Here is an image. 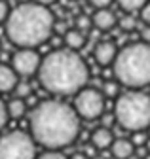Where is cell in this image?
Segmentation results:
<instances>
[{
  "mask_svg": "<svg viewBox=\"0 0 150 159\" xmlns=\"http://www.w3.org/2000/svg\"><path fill=\"white\" fill-rule=\"evenodd\" d=\"M120 82H118V80H106V82H105V85H103V93H105V97L106 98H116L122 91H120Z\"/></svg>",
  "mask_w": 150,
  "mask_h": 159,
  "instance_id": "17",
  "label": "cell"
},
{
  "mask_svg": "<svg viewBox=\"0 0 150 159\" xmlns=\"http://www.w3.org/2000/svg\"><path fill=\"white\" fill-rule=\"evenodd\" d=\"M118 27H120L122 30H125V32L135 30V29H137V19H135V15H133V13L122 15V17L118 19Z\"/></svg>",
  "mask_w": 150,
  "mask_h": 159,
  "instance_id": "18",
  "label": "cell"
},
{
  "mask_svg": "<svg viewBox=\"0 0 150 159\" xmlns=\"http://www.w3.org/2000/svg\"><path fill=\"white\" fill-rule=\"evenodd\" d=\"M36 146L30 133L8 131L0 134V159H36Z\"/></svg>",
  "mask_w": 150,
  "mask_h": 159,
  "instance_id": "6",
  "label": "cell"
},
{
  "mask_svg": "<svg viewBox=\"0 0 150 159\" xmlns=\"http://www.w3.org/2000/svg\"><path fill=\"white\" fill-rule=\"evenodd\" d=\"M32 2H38V4H42V6H49V4L55 2V0H32Z\"/></svg>",
  "mask_w": 150,
  "mask_h": 159,
  "instance_id": "28",
  "label": "cell"
},
{
  "mask_svg": "<svg viewBox=\"0 0 150 159\" xmlns=\"http://www.w3.org/2000/svg\"><path fill=\"white\" fill-rule=\"evenodd\" d=\"M112 72L118 82L129 89L150 85V44L131 42L118 51Z\"/></svg>",
  "mask_w": 150,
  "mask_h": 159,
  "instance_id": "4",
  "label": "cell"
},
{
  "mask_svg": "<svg viewBox=\"0 0 150 159\" xmlns=\"http://www.w3.org/2000/svg\"><path fill=\"white\" fill-rule=\"evenodd\" d=\"M105 93L101 89L95 87H84L80 89L76 95H74V110L80 116V119H86V121H95L99 119L105 112Z\"/></svg>",
  "mask_w": 150,
  "mask_h": 159,
  "instance_id": "7",
  "label": "cell"
},
{
  "mask_svg": "<svg viewBox=\"0 0 150 159\" xmlns=\"http://www.w3.org/2000/svg\"><path fill=\"white\" fill-rule=\"evenodd\" d=\"M91 21H93V27H95L97 30L106 32V30H112V29L118 25V17H116V13L112 11V10L101 8V10H97L95 13H93Z\"/></svg>",
  "mask_w": 150,
  "mask_h": 159,
  "instance_id": "10",
  "label": "cell"
},
{
  "mask_svg": "<svg viewBox=\"0 0 150 159\" xmlns=\"http://www.w3.org/2000/svg\"><path fill=\"white\" fill-rule=\"evenodd\" d=\"M89 70L86 61L72 49H55L42 59L38 70L40 85L51 95H76L86 87Z\"/></svg>",
  "mask_w": 150,
  "mask_h": 159,
  "instance_id": "2",
  "label": "cell"
},
{
  "mask_svg": "<svg viewBox=\"0 0 150 159\" xmlns=\"http://www.w3.org/2000/svg\"><path fill=\"white\" fill-rule=\"evenodd\" d=\"M65 46L72 51H78L86 46V32L80 30V29H68L65 32Z\"/></svg>",
  "mask_w": 150,
  "mask_h": 159,
  "instance_id": "14",
  "label": "cell"
},
{
  "mask_svg": "<svg viewBox=\"0 0 150 159\" xmlns=\"http://www.w3.org/2000/svg\"><path fill=\"white\" fill-rule=\"evenodd\" d=\"M141 40L144 44H150V25H146L143 30H141Z\"/></svg>",
  "mask_w": 150,
  "mask_h": 159,
  "instance_id": "27",
  "label": "cell"
},
{
  "mask_svg": "<svg viewBox=\"0 0 150 159\" xmlns=\"http://www.w3.org/2000/svg\"><path fill=\"white\" fill-rule=\"evenodd\" d=\"M144 159H150V155H146V157H144Z\"/></svg>",
  "mask_w": 150,
  "mask_h": 159,
  "instance_id": "31",
  "label": "cell"
},
{
  "mask_svg": "<svg viewBox=\"0 0 150 159\" xmlns=\"http://www.w3.org/2000/svg\"><path fill=\"white\" fill-rule=\"evenodd\" d=\"M29 133L46 150L70 146L80 133V116L72 104L49 98L38 102L29 116Z\"/></svg>",
  "mask_w": 150,
  "mask_h": 159,
  "instance_id": "1",
  "label": "cell"
},
{
  "mask_svg": "<svg viewBox=\"0 0 150 159\" xmlns=\"http://www.w3.org/2000/svg\"><path fill=\"white\" fill-rule=\"evenodd\" d=\"M72 159H86V157H84V155H82V153H78V155H74V157H72Z\"/></svg>",
  "mask_w": 150,
  "mask_h": 159,
  "instance_id": "29",
  "label": "cell"
},
{
  "mask_svg": "<svg viewBox=\"0 0 150 159\" xmlns=\"http://www.w3.org/2000/svg\"><path fill=\"white\" fill-rule=\"evenodd\" d=\"M93 25V21H91V17H87V15H80L78 19H76V29H80V30H87L89 27Z\"/></svg>",
  "mask_w": 150,
  "mask_h": 159,
  "instance_id": "21",
  "label": "cell"
},
{
  "mask_svg": "<svg viewBox=\"0 0 150 159\" xmlns=\"http://www.w3.org/2000/svg\"><path fill=\"white\" fill-rule=\"evenodd\" d=\"M42 65V57L36 51V48H17V51L12 55V66L21 78L38 76Z\"/></svg>",
  "mask_w": 150,
  "mask_h": 159,
  "instance_id": "8",
  "label": "cell"
},
{
  "mask_svg": "<svg viewBox=\"0 0 150 159\" xmlns=\"http://www.w3.org/2000/svg\"><path fill=\"white\" fill-rule=\"evenodd\" d=\"M10 11H12V10H10V6H8V2H6V0H0V23H6Z\"/></svg>",
  "mask_w": 150,
  "mask_h": 159,
  "instance_id": "24",
  "label": "cell"
},
{
  "mask_svg": "<svg viewBox=\"0 0 150 159\" xmlns=\"http://www.w3.org/2000/svg\"><path fill=\"white\" fill-rule=\"evenodd\" d=\"M131 142H133L135 146H143V144L146 142V134H144V131L133 133V138H131Z\"/></svg>",
  "mask_w": 150,
  "mask_h": 159,
  "instance_id": "25",
  "label": "cell"
},
{
  "mask_svg": "<svg viewBox=\"0 0 150 159\" xmlns=\"http://www.w3.org/2000/svg\"><path fill=\"white\" fill-rule=\"evenodd\" d=\"M116 138L112 134V131L108 127H97L95 131L91 133V146L97 148V150H110L112 142H114Z\"/></svg>",
  "mask_w": 150,
  "mask_h": 159,
  "instance_id": "12",
  "label": "cell"
},
{
  "mask_svg": "<svg viewBox=\"0 0 150 159\" xmlns=\"http://www.w3.org/2000/svg\"><path fill=\"white\" fill-rule=\"evenodd\" d=\"M8 119H10V116H8V108H6V102L0 98V131L4 129V125L8 123Z\"/></svg>",
  "mask_w": 150,
  "mask_h": 159,
  "instance_id": "22",
  "label": "cell"
},
{
  "mask_svg": "<svg viewBox=\"0 0 150 159\" xmlns=\"http://www.w3.org/2000/svg\"><path fill=\"white\" fill-rule=\"evenodd\" d=\"M114 0H89V4L95 8V10H101V8H108Z\"/></svg>",
  "mask_w": 150,
  "mask_h": 159,
  "instance_id": "26",
  "label": "cell"
},
{
  "mask_svg": "<svg viewBox=\"0 0 150 159\" xmlns=\"http://www.w3.org/2000/svg\"><path fill=\"white\" fill-rule=\"evenodd\" d=\"M6 108L12 119H19L27 114V102H25V98H19V97H13L10 102H6Z\"/></svg>",
  "mask_w": 150,
  "mask_h": 159,
  "instance_id": "15",
  "label": "cell"
},
{
  "mask_svg": "<svg viewBox=\"0 0 150 159\" xmlns=\"http://www.w3.org/2000/svg\"><path fill=\"white\" fill-rule=\"evenodd\" d=\"M118 46L112 40H101L93 48V59L99 66H112L118 57Z\"/></svg>",
  "mask_w": 150,
  "mask_h": 159,
  "instance_id": "9",
  "label": "cell"
},
{
  "mask_svg": "<svg viewBox=\"0 0 150 159\" xmlns=\"http://www.w3.org/2000/svg\"><path fill=\"white\" fill-rule=\"evenodd\" d=\"M139 15H141V21L144 25H150V0L139 10Z\"/></svg>",
  "mask_w": 150,
  "mask_h": 159,
  "instance_id": "23",
  "label": "cell"
},
{
  "mask_svg": "<svg viewBox=\"0 0 150 159\" xmlns=\"http://www.w3.org/2000/svg\"><path fill=\"white\" fill-rule=\"evenodd\" d=\"M118 2V6L124 10V11H127V13H133V11H139L148 0H116Z\"/></svg>",
  "mask_w": 150,
  "mask_h": 159,
  "instance_id": "16",
  "label": "cell"
},
{
  "mask_svg": "<svg viewBox=\"0 0 150 159\" xmlns=\"http://www.w3.org/2000/svg\"><path fill=\"white\" fill-rule=\"evenodd\" d=\"M19 84V74L12 65H0V93H10Z\"/></svg>",
  "mask_w": 150,
  "mask_h": 159,
  "instance_id": "11",
  "label": "cell"
},
{
  "mask_svg": "<svg viewBox=\"0 0 150 159\" xmlns=\"http://www.w3.org/2000/svg\"><path fill=\"white\" fill-rule=\"evenodd\" d=\"M91 159H105V157H101V155H97V157H91Z\"/></svg>",
  "mask_w": 150,
  "mask_h": 159,
  "instance_id": "30",
  "label": "cell"
},
{
  "mask_svg": "<svg viewBox=\"0 0 150 159\" xmlns=\"http://www.w3.org/2000/svg\"><path fill=\"white\" fill-rule=\"evenodd\" d=\"M30 93H32V87L29 82H19L13 89V97H19V98H27Z\"/></svg>",
  "mask_w": 150,
  "mask_h": 159,
  "instance_id": "19",
  "label": "cell"
},
{
  "mask_svg": "<svg viewBox=\"0 0 150 159\" xmlns=\"http://www.w3.org/2000/svg\"><path fill=\"white\" fill-rule=\"evenodd\" d=\"M36 159H68V157L65 153H61V150H46L36 155Z\"/></svg>",
  "mask_w": 150,
  "mask_h": 159,
  "instance_id": "20",
  "label": "cell"
},
{
  "mask_svg": "<svg viewBox=\"0 0 150 159\" xmlns=\"http://www.w3.org/2000/svg\"><path fill=\"white\" fill-rule=\"evenodd\" d=\"M110 152L114 159H131L135 153V144L129 138H116L110 146Z\"/></svg>",
  "mask_w": 150,
  "mask_h": 159,
  "instance_id": "13",
  "label": "cell"
},
{
  "mask_svg": "<svg viewBox=\"0 0 150 159\" xmlns=\"http://www.w3.org/2000/svg\"><path fill=\"white\" fill-rule=\"evenodd\" d=\"M6 36L17 48H38L49 40L55 29V17L48 6L23 2L15 6L6 19Z\"/></svg>",
  "mask_w": 150,
  "mask_h": 159,
  "instance_id": "3",
  "label": "cell"
},
{
  "mask_svg": "<svg viewBox=\"0 0 150 159\" xmlns=\"http://www.w3.org/2000/svg\"><path fill=\"white\" fill-rule=\"evenodd\" d=\"M114 119L129 133L146 131L150 127V95L143 89H129L116 97Z\"/></svg>",
  "mask_w": 150,
  "mask_h": 159,
  "instance_id": "5",
  "label": "cell"
}]
</instances>
